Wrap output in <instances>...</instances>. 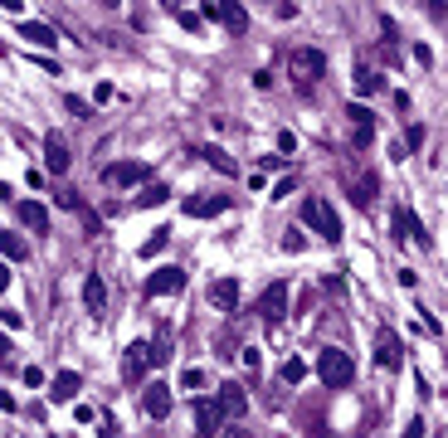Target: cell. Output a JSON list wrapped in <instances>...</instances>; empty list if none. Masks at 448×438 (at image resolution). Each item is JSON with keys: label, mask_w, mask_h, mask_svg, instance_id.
Returning <instances> with one entry per match:
<instances>
[{"label": "cell", "mask_w": 448, "mask_h": 438, "mask_svg": "<svg viewBox=\"0 0 448 438\" xmlns=\"http://www.w3.org/2000/svg\"><path fill=\"white\" fill-rule=\"evenodd\" d=\"M224 409H220V399H195V434L200 438H220L224 434Z\"/></svg>", "instance_id": "obj_7"}, {"label": "cell", "mask_w": 448, "mask_h": 438, "mask_svg": "<svg viewBox=\"0 0 448 438\" xmlns=\"http://www.w3.org/2000/svg\"><path fill=\"white\" fill-rule=\"evenodd\" d=\"M83 307L93 312V317L108 307V282H103V273H88L83 277Z\"/></svg>", "instance_id": "obj_20"}, {"label": "cell", "mask_w": 448, "mask_h": 438, "mask_svg": "<svg viewBox=\"0 0 448 438\" xmlns=\"http://www.w3.org/2000/svg\"><path fill=\"white\" fill-rule=\"evenodd\" d=\"M166 229H156V239H146V244H141V258H156V253H161V248H166Z\"/></svg>", "instance_id": "obj_33"}, {"label": "cell", "mask_w": 448, "mask_h": 438, "mask_svg": "<svg viewBox=\"0 0 448 438\" xmlns=\"http://www.w3.org/2000/svg\"><path fill=\"white\" fill-rule=\"evenodd\" d=\"M302 219H307L312 229L327 239V244H341V219H336V210L322 200V195H307V205H302Z\"/></svg>", "instance_id": "obj_3"}, {"label": "cell", "mask_w": 448, "mask_h": 438, "mask_svg": "<svg viewBox=\"0 0 448 438\" xmlns=\"http://www.w3.org/2000/svg\"><path fill=\"white\" fill-rule=\"evenodd\" d=\"M68 112H73V117H93V103H83V98H68Z\"/></svg>", "instance_id": "obj_39"}, {"label": "cell", "mask_w": 448, "mask_h": 438, "mask_svg": "<svg viewBox=\"0 0 448 438\" xmlns=\"http://www.w3.org/2000/svg\"><path fill=\"white\" fill-rule=\"evenodd\" d=\"M312 302H317V297H312V287H307V292L297 297V307H292V317H307V312H312Z\"/></svg>", "instance_id": "obj_41"}, {"label": "cell", "mask_w": 448, "mask_h": 438, "mask_svg": "<svg viewBox=\"0 0 448 438\" xmlns=\"http://www.w3.org/2000/svg\"><path fill=\"white\" fill-rule=\"evenodd\" d=\"M258 317L273 327L287 317V282H273V287H263V297H258Z\"/></svg>", "instance_id": "obj_11"}, {"label": "cell", "mask_w": 448, "mask_h": 438, "mask_svg": "<svg viewBox=\"0 0 448 438\" xmlns=\"http://www.w3.org/2000/svg\"><path fill=\"white\" fill-rule=\"evenodd\" d=\"M220 409H224V419H229V424H239V419H244L249 394H244V384H239V380H224L220 384Z\"/></svg>", "instance_id": "obj_13"}, {"label": "cell", "mask_w": 448, "mask_h": 438, "mask_svg": "<svg viewBox=\"0 0 448 438\" xmlns=\"http://www.w3.org/2000/svg\"><path fill=\"white\" fill-rule=\"evenodd\" d=\"M356 88H361V93H380V88H385V83H380V73H375V68H370V63H365L361 73H356Z\"/></svg>", "instance_id": "obj_27"}, {"label": "cell", "mask_w": 448, "mask_h": 438, "mask_svg": "<svg viewBox=\"0 0 448 438\" xmlns=\"http://www.w3.org/2000/svg\"><path fill=\"white\" fill-rule=\"evenodd\" d=\"M375 190H380L375 170H356V175L346 180V195H351V205H356V210H370V205H375Z\"/></svg>", "instance_id": "obj_10"}, {"label": "cell", "mask_w": 448, "mask_h": 438, "mask_svg": "<svg viewBox=\"0 0 448 438\" xmlns=\"http://www.w3.org/2000/svg\"><path fill=\"white\" fill-rule=\"evenodd\" d=\"M200 156H205V161L215 165V170H220V175H234V156H224L220 146H200Z\"/></svg>", "instance_id": "obj_25"}, {"label": "cell", "mask_w": 448, "mask_h": 438, "mask_svg": "<svg viewBox=\"0 0 448 438\" xmlns=\"http://www.w3.org/2000/svg\"><path fill=\"white\" fill-rule=\"evenodd\" d=\"M414 58H419L424 68H434V49H429V44H414Z\"/></svg>", "instance_id": "obj_42"}, {"label": "cell", "mask_w": 448, "mask_h": 438, "mask_svg": "<svg viewBox=\"0 0 448 438\" xmlns=\"http://www.w3.org/2000/svg\"><path fill=\"white\" fill-rule=\"evenodd\" d=\"M20 34H25L29 44H39V49H54V44H58L54 25H44V20H25V25H20Z\"/></svg>", "instance_id": "obj_22"}, {"label": "cell", "mask_w": 448, "mask_h": 438, "mask_svg": "<svg viewBox=\"0 0 448 438\" xmlns=\"http://www.w3.org/2000/svg\"><path fill=\"white\" fill-rule=\"evenodd\" d=\"M78 389H83V375H78V370H58L54 384H49L54 399H78Z\"/></svg>", "instance_id": "obj_21"}, {"label": "cell", "mask_w": 448, "mask_h": 438, "mask_svg": "<svg viewBox=\"0 0 448 438\" xmlns=\"http://www.w3.org/2000/svg\"><path fill=\"white\" fill-rule=\"evenodd\" d=\"M424 141H429V132H424V122H414V127L404 132V151H419Z\"/></svg>", "instance_id": "obj_31"}, {"label": "cell", "mask_w": 448, "mask_h": 438, "mask_svg": "<svg viewBox=\"0 0 448 438\" xmlns=\"http://www.w3.org/2000/svg\"><path fill=\"white\" fill-rule=\"evenodd\" d=\"M15 219H20L25 229H34V234L49 229V210H44L39 200H15Z\"/></svg>", "instance_id": "obj_18"}, {"label": "cell", "mask_w": 448, "mask_h": 438, "mask_svg": "<svg viewBox=\"0 0 448 438\" xmlns=\"http://www.w3.org/2000/svg\"><path fill=\"white\" fill-rule=\"evenodd\" d=\"M146 346H151V365H166L170 360V341L166 336H156V341H146Z\"/></svg>", "instance_id": "obj_30"}, {"label": "cell", "mask_w": 448, "mask_h": 438, "mask_svg": "<svg viewBox=\"0 0 448 438\" xmlns=\"http://www.w3.org/2000/svg\"><path fill=\"white\" fill-rule=\"evenodd\" d=\"M180 210H185L190 219H215V215H224V210H229V195H190Z\"/></svg>", "instance_id": "obj_16"}, {"label": "cell", "mask_w": 448, "mask_h": 438, "mask_svg": "<svg viewBox=\"0 0 448 438\" xmlns=\"http://www.w3.org/2000/svg\"><path fill=\"white\" fill-rule=\"evenodd\" d=\"M151 180V165L146 161H112L103 165V185H112V190H132V185H146Z\"/></svg>", "instance_id": "obj_4"}, {"label": "cell", "mask_w": 448, "mask_h": 438, "mask_svg": "<svg viewBox=\"0 0 448 438\" xmlns=\"http://www.w3.org/2000/svg\"><path fill=\"white\" fill-rule=\"evenodd\" d=\"M170 15H175L185 29H200V20H205V10H185V5H170Z\"/></svg>", "instance_id": "obj_29"}, {"label": "cell", "mask_w": 448, "mask_h": 438, "mask_svg": "<svg viewBox=\"0 0 448 438\" xmlns=\"http://www.w3.org/2000/svg\"><path fill=\"white\" fill-rule=\"evenodd\" d=\"M297 151V137L292 132H278V156H292Z\"/></svg>", "instance_id": "obj_36"}, {"label": "cell", "mask_w": 448, "mask_h": 438, "mask_svg": "<svg viewBox=\"0 0 448 438\" xmlns=\"http://www.w3.org/2000/svg\"><path fill=\"white\" fill-rule=\"evenodd\" d=\"M146 370H151V346H146V341H132V346L122 351V380L141 384L146 380Z\"/></svg>", "instance_id": "obj_6"}, {"label": "cell", "mask_w": 448, "mask_h": 438, "mask_svg": "<svg viewBox=\"0 0 448 438\" xmlns=\"http://www.w3.org/2000/svg\"><path fill=\"white\" fill-rule=\"evenodd\" d=\"M375 365H380V370H399V365H404V341H399L394 331H380V336H375Z\"/></svg>", "instance_id": "obj_12"}, {"label": "cell", "mask_w": 448, "mask_h": 438, "mask_svg": "<svg viewBox=\"0 0 448 438\" xmlns=\"http://www.w3.org/2000/svg\"><path fill=\"white\" fill-rule=\"evenodd\" d=\"M112 98H117V88H112V83H98V88H93V103H112Z\"/></svg>", "instance_id": "obj_38"}, {"label": "cell", "mask_w": 448, "mask_h": 438, "mask_svg": "<svg viewBox=\"0 0 448 438\" xmlns=\"http://www.w3.org/2000/svg\"><path fill=\"white\" fill-rule=\"evenodd\" d=\"M287 73H292V83H297L302 93H307L312 83L327 73V54H322V49H312V44H297V49L287 54Z\"/></svg>", "instance_id": "obj_1"}, {"label": "cell", "mask_w": 448, "mask_h": 438, "mask_svg": "<svg viewBox=\"0 0 448 438\" xmlns=\"http://www.w3.org/2000/svg\"><path fill=\"white\" fill-rule=\"evenodd\" d=\"M141 409L151 414V419H166L170 414V384H146V394H141Z\"/></svg>", "instance_id": "obj_19"}, {"label": "cell", "mask_w": 448, "mask_h": 438, "mask_svg": "<svg viewBox=\"0 0 448 438\" xmlns=\"http://www.w3.org/2000/svg\"><path fill=\"white\" fill-rule=\"evenodd\" d=\"M346 127H351V146L365 151V146L375 141V112L365 108V103H351V108H346Z\"/></svg>", "instance_id": "obj_5"}, {"label": "cell", "mask_w": 448, "mask_h": 438, "mask_svg": "<svg viewBox=\"0 0 448 438\" xmlns=\"http://www.w3.org/2000/svg\"><path fill=\"white\" fill-rule=\"evenodd\" d=\"M205 15H210V20H220L229 34H244V29H249V10H244V5H210Z\"/></svg>", "instance_id": "obj_17"}, {"label": "cell", "mask_w": 448, "mask_h": 438, "mask_svg": "<svg viewBox=\"0 0 448 438\" xmlns=\"http://www.w3.org/2000/svg\"><path fill=\"white\" fill-rule=\"evenodd\" d=\"M292 190H297V180H292V175H282L278 185H273V200H282V195H292Z\"/></svg>", "instance_id": "obj_40"}, {"label": "cell", "mask_w": 448, "mask_h": 438, "mask_svg": "<svg viewBox=\"0 0 448 438\" xmlns=\"http://www.w3.org/2000/svg\"><path fill=\"white\" fill-rule=\"evenodd\" d=\"M166 200H170V190H166V185H146V190L137 195V210H151V205H166Z\"/></svg>", "instance_id": "obj_26"}, {"label": "cell", "mask_w": 448, "mask_h": 438, "mask_svg": "<svg viewBox=\"0 0 448 438\" xmlns=\"http://www.w3.org/2000/svg\"><path fill=\"white\" fill-rule=\"evenodd\" d=\"M220 438H253V434H249V429H244V424H234V429H224Z\"/></svg>", "instance_id": "obj_43"}, {"label": "cell", "mask_w": 448, "mask_h": 438, "mask_svg": "<svg viewBox=\"0 0 448 438\" xmlns=\"http://www.w3.org/2000/svg\"><path fill=\"white\" fill-rule=\"evenodd\" d=\"M317 375H322V384L341 389V384H351L356 365H351V356H346L341 346H322V351H317Z\"/></svg>", "instance_id": "obj_2"}, {"label": "cell", "mask_w": 448, "mask_h": 438, "mask_svg": "<svg viewBox=\"0 0 448 438\" xmlns=\"http://www.w3.org/2000/svg\"><path fill=\"white\" fill-rule=\"evenodd\" d=\"M180 287H185V268H156L146 277V297H170Z\"/></svg>", "instance_id": "obj_14"}, {"label": "cell", "mask_w": 448, "mask_h": 438, "mask_svg": "<svg viewBox=\"0 0 448 438\" xmlns=\"http://www.w3.org/2000/svg\"><path fill=\"white\" fill-rule=\"evenodd\" d=\"M44 165H49L54 175H63V170L73 165V146H68L63 132H49V137H44Z\"/></svg>", "instance_id": "obj_9"}, {"label": "cell", "mask_w": 448, "mask_h": 438, "mask_svg": "<svg viewBox=\"0 0 448 438\" xmlns=\"http://www.w3.org/2000/svg\"><path fill=\"white\" fill-rule=\"evenodd\" d=\"M282 248H287V253H302V248H307V234H302V229H287V234H282Z\"/></svg>", "instance_id": "obj_32"}, {"label": "cell", "mask_w": 448, "mask_h": 438, "mask_svg": "<svg viewBox=\"0 0 448 438\" xmlns=\"http://www.w3.org/2000/svg\"><path fill=\"white\" fill-rule=\"evenodd\" d=\"M210 307L224 312V317L239 312V282H234V277H215V282H210Z\"/></svg>", "instance_id": "obj_15"}, {"label": "cell", "mask_w": 448, "mask_h": 438, "mask_svg": "<svg viewBox=\"0 0 448 438\" xmlns=\"http://www.w3.org/2000/svg\"><path fill=\"white\" fill-rule=\"evenodd\" d=\"M103 438H117V419H103Z\"/></svg>", "instance_id": "obj_44"}, {"label": "cell", "mask_w": 448, "mask_h": 438, "mask_svg": "<svg viewBox=\"0 0 448 438\" xmlns=\"http://www.w3.org/2000/svg\"><path fill=\"white\" fill-rule=\"evenodd\" d=\"M244 370H249V375H258V370H263V356H258V346H244Z\"/></svg>", "instance_id": "obj_34"}, {"label": "cell", "mask_w": 448, "mask_h": 438, "mask_svg": "<svg viewBox=\"0 0 448 438\" xmlns=\"http://www.w3.org/2000/svg\"><path fill=\"white\" fill-rule=\"evenodd\" d=\"M0 248H5V258H10V263H25V258H29L25 239H20L15 229H5V234H0Z\"/></svg>", "instance_id": "obj_24"}, {"label": "cell", "mask_w": 448, "mask_h": 438, "mask_svg": "<svg viewBox=\"0 0 448 438\" xmlns=\"http://www.w3.org/2000/svg\"><path fill=\"white\" fill-rule=\"evenodd\" d=\"M390 219H394V234H399V239H409V244L429 248V229L419 224V215H414V210H404V205H394V210H390Z\"/></svg>", "instance_id": "obj_8"}, {"label": "cell", "mask_w": 448, "mask_h": 438, "mask_svg": "<svg viewBox=\"0 0 448 438\" xmlns=\"http://www.w3.org/2000/svg\"><path fill=\"white\" fill-rule=\"evenodd\" d=\"M180 389H185L190 399H205V389H210V375H205L200 365H190V370L180 375Z\"/></svg>", "instance_id": "obj_23"}, {"label": "cell", "mask_w": 448, "mask_h": 438, "mask_svg": "<svg viewBox=\"0 0 448 438\" xmlns=\"http://www.w3.org/2000/svg\"><path fill=\"white\" fill-rule=\"evenodd\" d=\"M282 380H292V384H297V380H307V360L287 356V360H282Z\"/></svg>", "instance_id": "obj_28"}, {"label": "cell", "mask_w": 448, "mask_h": 438, "mask_svg": "<svg viewBox=\"0 0 448 438\" xmlns=\"http://www.w3.org/2000/svg\"><path fill=\"white\" fill-rule=\"evenodd\" d=\"M424 429H429V424H424V414H414V419L404 424V438H424Z\"/></svg>", "instance_id": "obj_37"}, {"label": "cell", "mask_w": 448, "mask_h": 438, "mask_svg": "<svg viewBox=\"0 0 448 438\" xmlns=\"http://www.w3.org/2000/svg\"><path fill=\"white\" fill-rule=\"evenodd\" d=\"M78 215H83V229H88V234H93V239H98V234H103V219L93 215V210H88V205H83V210H78Z\"/></svg>", "instance_id": "obj_35"}, {"label": "cell", "mask_w": 448, "mask_h": 438, "mask_svg": "<svg viewBox=\"0 0 448 438\" xmlns=\"http://www.w3.org/2000/svg\"><path fill=\"white\" fill-rule=\"evenodd\" d=\"M361 438H370V434H361Z\"/></svg>", "instance_id": "obj_45"}]
</instances>
